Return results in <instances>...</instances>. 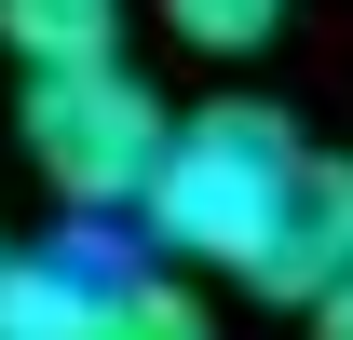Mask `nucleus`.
Wrapping results in <instances>:
<instances>
[{
	"label": "nucleus",
	"mask_w": 353,
	"mask_h": 340,
	"mask_svg": "<svg viewBox=\"0 0 353 340\" xmlns=\"http://www.w3.org/2000/svg\"><path fill=\"white\" fill-rule=\"evenodd\" d=\"M95 340H218V327H204V299L176 286V272L123 258V272H109V313H95Z\"/></svg>",
	"instance_id": "6"
},
{
	"label": "nucleus",
	"mask_w": 353,
	"mask_h": 340,
	"mask_svg": "<svg viewBox=\"0 0 353 340\" xmlns=\"http://www.w3.org/2000/svg\"><path fill=\"white\" fill-rule=\"evenodd\" d=\"M299 164H312V136L285 123L272 95H204V109H176L163 164H150V191H136V232H150L163 258H204V272H259Z\"/></svg>",
	"instance_id": "1"
},
{
	"label": "nucleus",
	"mask_w": 353,
	"mask_h": 340,
	"mask_svg": "<svg viewBox=\"0 0 353 340\" xmlns=\"http://www.w3.org/2000/svg\"><path fill=\"white\" fill-rule=\"evenodd\" d=\"M163 28L190 55H259L272 28H285V0H163Z\"/></svg>",
	"instance_id": "7"
},
{
	"label": "nucleus",
	"mask_w": 353,
	"mask_h": 340,
	"mask_svg": "<svg viewBox=\"0 0 353 340\" xmlns=\"http://www.w3.org/2000/svg\"><path fill=\"white\" fill-rule=\"evenodd\" d=\"M0 41L28 68H95L123 55V0H0Z\"/></svg>",
	"instance_id": "5"
},
{
	"label": "nucleus",
	"mask_w": 353,
	"mask_h": 340,
	"mask_svg": "<svg viewBox=\"0 0 353 340\" xmlns=\"http://www.w3.org/2000/svg\"><path fill=\"white\" fill-rule=\"evenodd\" d=\"M312 340H353V272H340L326 299H312Z\"/></svg>",
	"instance_id": "8"
},
{
	"label": "nucleus",
	"mask_w": 353,
	"mask_h": 340,
	"mask_svg": "<svg viewBox=\"0 0 353 340\" xmlns=\"http://www.w3.org/2000/svg\"><path fill=\"white\" fill-rule=\"evenodd\" d=\"M14 123H28V164H41V191L68 218H136L176 109L136 82L123 55H95V68H28V109H14Z\"/></svg>",
	"instance_id": "2"
},
{
	"label": "nucleus",
	"mask_w": 353,
	"mask_h": 340,
	"mask_svg": "<svg viewBox=\"0 0 353 340\" xmlns=\"http://www.w3.org/2000/svg\"><path fill=\"white\" fill-rule=\"evenodd\" d=\"M109 272L123 258L109 245H0V340H95V313H109Z\"/></svg>",
	"instance_id": "4"
},
{
	"label": "nucleus",
	"mask_w": 353,
	"mask_h": 340,
	"mask_svg": "<svg viewBox=\"0 0 353 340\" xmlns=\"http://www.w3.org/2000/svg\"><path fill=\"white\" fill-rule=\"evenodd\" d=\"M340 272H353V150H312L245 286H259V299H285V313H312V299L340 286Z\"/></svg>",
	"instance_id": "3"
}]
</instances>
